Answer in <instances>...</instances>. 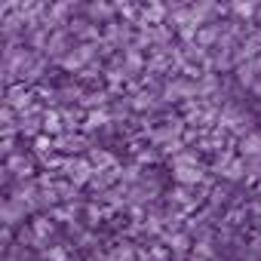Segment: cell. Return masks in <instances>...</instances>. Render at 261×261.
Instances as JSON below:
<instances>
[{
    "mask_svg": "<svg viewBox=\"0 0 261 261\" xmlns=\"http://www.w3.org/2000/svg\"><path fill=\"white\" fill-rule=\"evenodd\" d=\"M46 46H49V53H53V56H62V53H65V46H68V37H65V34H56V37H49V43H46Z\"/></svg>",
    "mask_w": 261,
    "mask_h": 261,
    "instance_id": "3",
    "label": "cell"
},
{
    "mask_svg": "<svg viewBox=\"0 0 261 261\" xmlns=\"http://www.w3.org/2000/svg\"><path fill=\"white\" fill-rule=\"evenodd\" d=\"M255 7H258L255 0H233V4H230V10H233L240 19H249V16L255 13Z\"/></svg>",
    "mask_w": 261,
    "mask_h": 261,
    "instance_id": "2",
    "label": "cell"
},
{
    "mask_svg": "<svg viewBox=\"0 0 261 261\" xmlns=\"http://www.w3.org/2000/svg\"><path fill=\"white\" fill-rule=\"evenodd\" d=\"M255 4H258V7H261V0H255Z\"/></svg>",
    "mask_w": 261,
    "mask_h": 261,
    "instance_id": "5",
    "label": "cell"
},
{
    "mask_svg": "<svg viewBox=\"0 0 261 261\" xmlns=\"http://www.w3.org/2000/svg\"><path fill=\"white\" fill-rule=\"evenodd\" d=\"M86 59H92V46H77L71 56H65V68H80Z\"/></svg>",
    "mask_w": 261,
    "mask_h": 261,
    "instance_id": "1",
    "label": "cell"
},
{
    "mask_svg": "<svg viewBox=\"0 0 261 261\" xmlns=\"http://www.w3.org/2000/svg\"><path fill=\"white\" fill-rule=\"evenodd\" d=\"M89 16H92V19H108V16H111V7H108V4H92V7H89Z\"/></svg>",
    "mask_w": 261,
    "mask_h": 261,
    "instance_id": "4",
    "label": "cell"
}]
</instances>
